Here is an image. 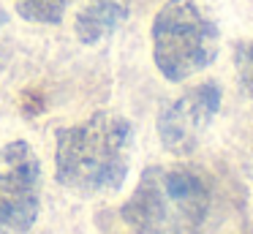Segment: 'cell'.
I'll return each mask as SVG.
<instances>
[{
    "label": "cell",
    "instance_id": "3957f363",
    "mask_svg": "<svg viewBox=\"0 0 253 234\" xmlns=\"http://www.w3.org/2000/svg\"><path fill=\"white\" fill-rule=\"evenodd\" d=\"M218 54V27L196 0H166L153 19V60L169 82L207 68Z\"/></svg>",
    "mask_w": 253,
    "mask_h": 234
},
{
    "label": "cell",
    "instance_id": "ba28073f",
    "mask_svg": "<svg viewBox=\"0 0 253 234\" xmlns=\"http://www.w3.org/2000/svg\"><path fill=\"white\" fill-rule=\"evenodd\" d=\"M234 68L242 90L253 98V38L234 44Z\"/></svg>",
    "mask_w": 253,
    "mask_h": 234
},
{
    "label": "cell",
    "instance_id": "6da1fadb",
    "mask_svg": "<svg viewBox=\"0 0 253 234\" xmlns=\"http://www.w3.org/2000/svg\"><path fill=\"white\" fill-rule=\"evenodd\" d=\"M133 128L115 112H95L93 117L57 131L55 174L57 183L77 193L117 190L128 174Z\"/></svg>",
    "mask_w": 253,
    "mask_h": 234
},
{
    "label": "cell",
    "instance_id": "52a82bcc",
    "mask_svg": "<svg viewBox=\"0 0 253 234\" xmlns=\"http://www.w3.org/2000/svg\"><path fill=\"white\" fill-rule=\"evenodd\" d=\"M71 0H17V14L36 25H57L63 22Z\"/></svg>",
    "mask_w": 253,
    "mask_h": 234
},
{
    "label": "cell",
    "instance_id": "7a4b0ae2",
    "mask_svg": "<svg viewBox=\"0 0 253 234\" xmlns=\"http://www.w3.org/2000/svg\"><path fill=\"white\" fill-rule=\"evenodd\" d=\"M210 204L207 180L191 166H150L120 215L136 234H202Z\"/></svg>",
    "mask_w": 253,
    "mask_h": 234
},
{
    "label": "cell",
    "instance_id": "277c9868",
    "mask_svg": "<svg viewBox=\"0 0 253 234\" xmlns=\"http://www.w3.org/2000/svg\"><path fill=\"white\" fill-rule=\"evenodd\" d=\"M0 234H28L39 218L41 163L22 139L0 150Z\"/></svg>",
    "mask_w": 253,
    "mask_h": 234
},
{
    "label": "cell",
    "instance_id": "9c48e42d",
    "mask_svg": "<svg viewBox=\"0 0 253 234\" xmlns=\"http://www.w3.org/2000/svg\"><path fill=\"white\" fill-rule=\"evenodd\" d=\"M6 30H8V14L0 8V71H3V65H6V49H3V33Z\"/></svg>",
    "mask_w": 253,
    "mask_h": 234
},
{
    "label": "cell",
    "instance_id": "5b68a950",
    "mask_svg": "<svg viewBox=\"0 0 253 234\" xmlns=\"http://www.w3.org/2000/svg\"><path fill=\"white\" fill-rule=\"evenodd\" d=\"M220 109V87L215 82H202V85L185 90L180 98L164 106L158 114V136L164 147L174 155H185L199 144L202 134Z\"/></svg>",
    "mask_w": 253,
    "mask_h": 234
},
{
    "label": "cell",
    "instance_id": "8992f818",
    "mask_svg": "<svg viewBox=\"0 0 253 234\" xmlns=\"http://www.w3.org/2000/svg\"><path fill=\"white\" fill-rule=\"evenodd\" d=\"M128 19V5L123 0H90L77 16V36L82 44H95L112 36Z\"/></svg>",
    "mask_w": 253,
    "mask_h": 234
}]
</instances>
